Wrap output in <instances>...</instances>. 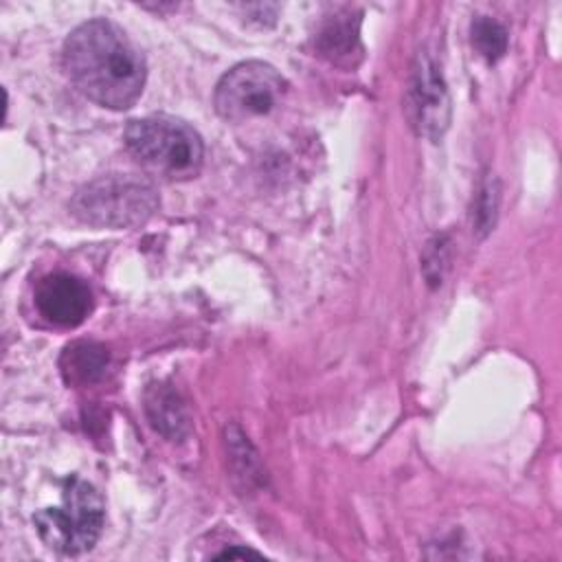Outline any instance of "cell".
<instances>
[{
    "label": "cell",
    "mask_w": 562,
    "mask_h": 562,
    "mask_svg": "<svg viewBox=\"0 0 562 562\" xmlns=\"http://www.w3.org/2000/svg\"><path fill=\"white\" fill-rule=\"evenodd\" d=\"M61 57L77 90L103 108L127 110L143 94L145 57L127 33L110 20H88L70 31Z\"/></svg>",
    "instance_id": "obj_1"
},
{
    "label": "cell",
    "mask_w": 562,
    "mask_h": 562,
    "mask_svg": "<svg viewBox=\"0 0 562 562\" xmlns=\"http://www.w3.org/2000/svg\"><path fill=\"white\" fill-rule=\"evenodd\" d=\"M123 140L145 169L167 180H189L204 162L202 136L176 116L154 114L130 121Z\"/></svg>",
    "instance_id": "obj_2"
},
{
    "label": "cell",
    "mask_w": 562,
    "mask_h": 562,
    "mask_svg": "<svg viewBox=\"0 0 562 562\" xmlns=\"http://www.w3.org/2000/svg\"><path fill=\"white\" fill-rule=\"evenodd\" d=\"M158 209L156 189L138 176L110 173L83 184L70 200V213L97 228H130Z\"/></svg>",
    "instance_id": "obj_3"
},
{
    "label": "cell",
    "mask_w": 562,
    "mask_h": 562,
    "mask_svg": "<svg viewBox=\"0 0 562 562\" xmlns=\"http://www.w3.org/2000/svg\"><path fill=\"white\" fill-rule=\"evenodd\" d=\"M105 520L101 494L83 479L72 476L61 503L46 507L33 516V525L42 542L64 555H77L94 547Z\"/></svg>",
    "instance_id": "obj_4"
},
{
    "label": "cell",
    "mask_w": 562,
    "mask_h": 562,
    "mask_svg": "<svg viewBox=\"0 0 562 562\" xmlns=\"http://www.w3.org/2000/svg\"><path fill=\"white\" fill-rule=\"evenodd\" d=\"M288 90L281 72L266 61H241L224 72L215 86L213 103L222 119L241 123L272 112Z\"/></svg>",
    "instance_id": "obj_5"
},
{
    "label": "cell",
    "mask_w": 562,
    "mask_h": 562,
    "mask_svg": "<svg viewBox=\"0 0 562 562\" xmlns=\"http://www.w3.org/2000/svg\"><path fill=\"white\" fill-rule=\"evenodd\" d=\"M404 108L413 130L430 140H439L450 125V92L441 66L428 50H419L411 66Z\"/></svg>",
    "instance_id": "obj_6"
},
{
    "label": "cell",
    "mask_w": 562,
    "mask_h": 562,
    "mask_svg": "<svg viewBox=\"0 0 562 562\" xmlns=\"http://www.w3.org/2000/svg\"><path fill=\"white\" fill-rule=\"evenodd\" d=\"M33 301L37 312L59 327L83 323L92 310V292L88 283L68 272H50L42 277L33 290Z\"/></svg>",
    "instance_id": "obj_7"
},
{
    "label": "cell",
    "mask_w": 562,
    "mask_h": 562,
    "mask_svg": "<svg viewBox=\"0 0 562 562\" xmlns=\"http://www.w3.org/2000/svg\"><path fill=\"white\" fill-rule=\"evenodd\" d=\"M145 413L156 432L169 441H180L191 430V417L180 393L165 382L149 384L145 391Z\"/></svg>",
    "instance_id": "obj_8"
},
{
    "label": "cell",
    "mask_w": 562,
    "mask_h": 562,
    "mask_svg": "<svg viewBox=\"0 0 562 562\" xmlns=\"http://www.w3.org/2000/svg\"><path fill=\"white\" fill-rule=\"evenodd\" d=\"M358 26H360V18L353 15L351 11L334 13L316 35V46L321 55H325L336 64L353 66V55H360L362 50Z\"/></svg>",
    "instance_id": "obj_9"
},
{
    "label": "cell",
    "mask_w": 562,
    "mask_h": 562,
    "mask_svg": "<svg viewBox=\"0 0 562 562\" xmlns=\"http://www.w3.org/2000/svg\"><path fill=\"white\" fill-rule=\"evenodd\" d=\"M108 362L110 353L103 345L92 340H77L64 349L59 367L68 384L90 386L105 375Z\"/></svg>",
    "instance_id": "obj_10"
},
{
    "label": "cell",
    "mask_w": 562,
    "mask_h": 562,
    "mask_svg": "<svg viewBox=\"0 0 562 562\" xmlns=\"http://www.w3.org/2000/svg\"><path fill=\"white\" fill-rule=\"evenodd\" d=\"M470 35H472V46L487 61H498L507 50V31L498 20L490 15H476L472 20Z\"/></svg>",
    "instance_id": "obj_11"
},
{
    "label": "cell",
    "mask_w": 562,
    "mask_h": 562,
    "mask_svg": "<svg viewBox=\"0 0 562 562\" xmlns=\"http://www.w3.org/2000/svg\"><path fill=\"white\" fill-rule=\"evenodd\" d=\"M496 204H498V191H496V182L494 178L483 182L479 187L476 193V202H474V228L481 233H487L494 226V215H496Z\"/></svg>",
    "instance_id": "obj_12"
},
{
    "label": "cell",
    "mask_w": 562,
    "mask_h": 562,
    "mask_svg": "<svg viewBox=\"0 0 562 562\" xmlns=\"http://www.w3.org/2000/svg\"><path fill=\"white\" fill-rule=\"evenodd\" d=\"M446 244L441 237H437L435 241L428 244V250H426V257H424V274L426 279L437 285L441 283V277H443V268H446Z\"/></svg>",
    "instance_id": "obj_13"
},
{
    "label": "cell",
    "mask_w": 562,
    "mask_h": 562,
    "mask_svg": "<svg viewBox=\"0 0 562 562\" xmlns=\"http://www.w3.org/2000/svg\"><path fill=\"white\" fill-rule=\"evenodd\" d=\"M215 558H261V553L255 549H248V547H228V549L220 551Z\"/></svg>",
    "instance_id": "obj_14"
}]
</instances>
